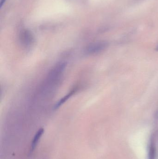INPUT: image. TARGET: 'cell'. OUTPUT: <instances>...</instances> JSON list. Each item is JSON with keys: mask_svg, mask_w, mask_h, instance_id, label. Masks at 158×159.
Returning a JSON list of instances; mask_svg holds the SVG:
<instances>
[{"mask_svg": "<svg viewBox=\"0 0 158 159\" xmlns=\"http://www.w3.org/2000/svg\"><path fill=\"white\" fill-rule=\"evenodd\" d=\"M75 90H72L71 92L69 93L68 94H67L65 96V97L62 98L59 102H58L54 106V108H58L59 107H60L62 104L65 103V102L66 101V100H67L71 95H73V93H75Z\"/></svg>", "mask_w": 158, "mask_h": 159, "instance_id": "3", "label": "cell"}, {"mask_svg": "<svg viewBox=\"0 0 158 159\" xmlns=\"http://www.w3.org/2000/svg\"><path fill=\"white\" fill-rule=\"evenodd\" d=\"M44 133V129H41L38 131L35 136L33 137V140H32V142L30 152L31 153H32L33 151L35 149V148L36 147V146L38 144V143L41 139V137L42 135Z\"/></svg>", "mask_w": 158, "mask_h": 159, "instance_id": "2", "label": "cell"}, {"mask_svg": "<svg viewBox=\"0 0 158 159\" xmlns=\"http://www.w3.org/2000/svg\"><path fill=\"white\" fill-rule=\"evenodd\" d=\"M156 148L154 144H151L149 148L148 159H156Z\"/></svg>", "mask_w": 158, "mask_h": 159, "instance_id": "4", "label": "cell"}, {"mask_svg": "<svg viewBox=\"0 0 158 159\" xmlns=\"http://www.w3.org/2000/svg\"><path fill=\"white\" fill-rule=\"evenodd\" d=\"M156 50H158V46H157V48H156Z\"/></svg>", "mask_w": 158, "mask_h": 159, "instance_id": "6", "label": "cell"}, {"mask_svg": "<svg viewBox=\"0 0 158 159\" xmlns=\"http://www.w3.org/2000/svg\"><path fill=\"white\" fill-rule=\"evenodd\" d=\"M107 47L105 42H97L89 45L86 48L85 53L88 55L97 54L104 50Z\"/></svg>", "mask_w": 158, "mask_h": 159, "instance_id": "1", "label": "cell"}, {"mask_svg": "<svg viewBox=\"0 0 158 159\" xmlns=\"http://www.w3.org/2000/svg\"><path fill=\"white\" fill-rule=\"evenodd\" d=\"M6 1V0H2V1H1V7H2V5Z\"/></svg>", "mask_w": 158, "mask_h": 159, "instance_id": "5", "label": "cell"}]
</instances>
